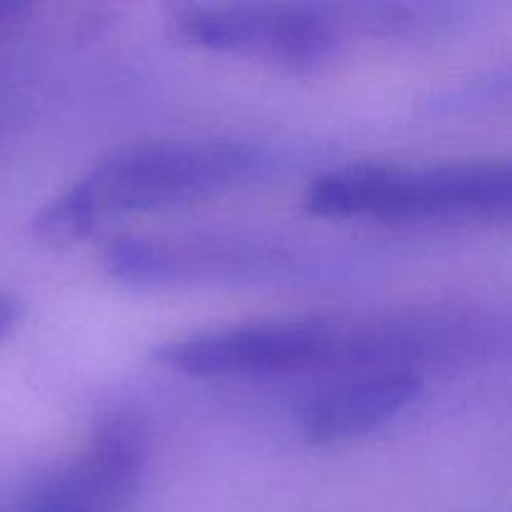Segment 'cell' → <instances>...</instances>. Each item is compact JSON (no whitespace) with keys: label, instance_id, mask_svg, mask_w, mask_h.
<instances>
[{"label":"cell","instance_id":"5b68a950","mask_svg":"<svg viewBox=\"0 0 512 512\" xmlns=\"http://www.w3.org/2000/svg\"><path fill=\"white\" fill-rule=\"evenodd\" d=\"M512 203L510 165L505 160H470L433 168H393L375 218H495Z\"/></svg>","mask_w":512,"mask_h":512},{"label":"cell","instance_id":"277c9868","mask_svg":"<svg viewBox=\"0 0 512 512\" xmlns=\"http://www.w3.org/2000/svg\"><path fill=\"white\" fill-rule=\"evenodd\" d=\"M145 458L143 430L113 415L73 465L30 490L23 512H123L143 480Z\"/></svg>","mask_w":512,"mask_h":512},{"label":"cell","instance_id":"ba28073f","mask_svg":"<svg viewBox=\"0 0 512 512\" xmlns=\"http://www.w3.org/2000/svg\"><path fill=\"white\" fill-rule=\"evenodd\" d=\"M390 173H393L390 165H350L320 175L305 190V210L323 218L378 215Z\"/></svg>","mask_w":512,"mask_h":512},{"label":"cell","instance_id":"52a82bcc","mask_svg":"<svg viewBox=\"0 0 512 512\" xmlns=\"http://www.w3.org/2000/svg\"><path fill=\"white\" fill-rule=\"evenodd\" d=\"M103 263L110 275L128 283H178V280L205 278L223 273L225 265L233 268L230 255L203 245H178L163 240L120 238L110 243L103 253Z\"/></svg>","mask_w":512,"mask_h":512},{"label":"cell","instance_id":"3957f363","mask_svg":"<svg viewBox=\"0 0 512 512\" xmlns=\"http://www.w3.org/2000/svg\"><path fill=\"white\" fill-rule=\"evenodd\" d=\"M335 348V330L323 320H268L160 345L153 360L195 378L278 375L313 368Z\"/></svg>","mask_w":512,"mask_h":512},{"label":"cell","instance_id":"6da1fadb","mask_svg":"<svg viewBox=\"0 0 512 512\" xmlns=\"http://www.w3.org/2000/svg\"><path fill=\"white\" fill-rule=\"evenodd\" d=\"M258 155L233 140L138 143L100 158L83 180L105 213H140L190 203L253 173Z\"/></svg>","mask_w":512,"mask_h":512},{"label":"cell","instance_id":"30bf717a","mask_svg":"<svg viewBox=\"0 0 512 512\" xmlns=\"http://www.w3.org/2000/svg\"><path fill=\"white\" fill-rule=\"evenodd\" d=\"M20 313H23L20 300L13 293H0V343L13 333V328L20 320Z\"/></svg>","mask_w":512,"mask_h":512},{"label":"cell","instance_id":"8992f818","mask_svg":"<svg viewBox=\"0 0 512 512\" xmlns=\"http://www.w3.org/2000/svg\"><path fill=\"white\" fill-rule=\"evenodd\" d=\"M423 393V380L410 370H385L338 385L318 395L300 415L303 438L333 445L380 428Z\"/></svg>","mask_w":512,"mask_h":512},{"label":"cell","instance_id":"8fae6325","mask_svg":"<svg viewBox=\"0 0 512 512\" xmlns=\"http://www.w3.org/2000/svg\"><path fill=\"white\" fill-rule=\"evenodd\" d=\"M20 10H25V5L18 3V0H0V23L8 18H15Z\"/></svg>","mask_w":512,"mask_h":512},{"label":"cell","instance_id":"9c48e42d","mask_svg":"<svg viewBox=\"0 0 512 512\" xmlns=\"http://www.w3.org/2000/svg\"><path fill=\"white\" fill-rule=\"evenodd\" d=\"M100 218L103 215H100L88 185L78 180L65 193H60L58 198L48 200L33 215L30 230L48 248H70V245L88 238Z\"/></svg>","mask_w":512,"mask_h":512},{"label":"cell","instance_id":"7a4b0ae2","mask_svg":"<svg viewBox=\"0 0 512 512\" xmlns=\"http://www.w3.org/2000/svg\"><path fill=\"white\" fill-rule=\"evenodd\" d=\"M188 45L258 55L285 70H313L338 48L333 20L308 5H190L173 15Z\"/></svg>","mask_w":512,"mask_h":512}]
</instances>
